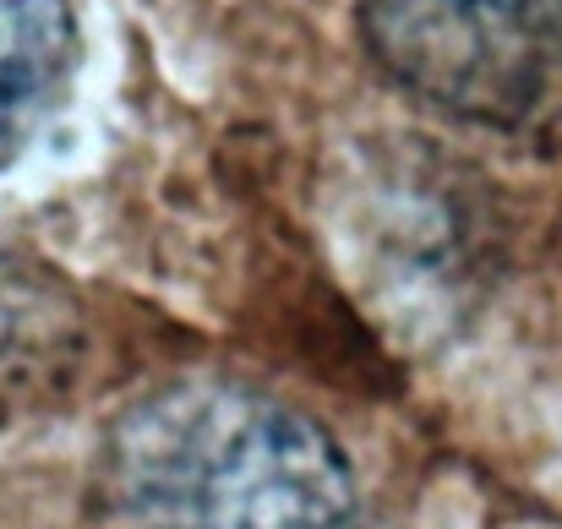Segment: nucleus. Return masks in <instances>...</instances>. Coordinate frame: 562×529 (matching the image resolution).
<instances>
[{"instance_id":"obj_1","label":"nucleus","mask_w":562,"mask_h":529,"mask_svg":"<svg viewBox=\"0 0 562 529\" xmlns=\"http://www.w3.org/2000/svg\"><path fill=\"white\" fill-rule=\"evenodd\" d=\"M104 529H350L356 481L334 437L240 382H170L104 437Z\"/></svg>"},{"instance_id":"obj_2","label":"nucleus","mask_w":562,"mask_h":529,"mask_svg":"<svg viewBox=\"0 0 562 529\" xmlns=\"http://www.w3.org/2000/svg\"><path fill=\"white\" fill-rule=\"evenodd\" d=\"M372 60L420 104L536 132L562 115V0H361Z\"/></svg>"},{"instance_id":"obj_3","label":"nucleus","mask_w":562,"mask_h":529,"mask_svg":"<svg viewBox=\"0 0 562 529\" xmlns=\"http://www.w3.org/2000/svg\"><path fill=\"white\" fill-rule=\"evenodd\" d=\"M82 365V317L66 284L0 240V415L49 404Z\"/></svg>"},{"instance_id":"obj_4","label":"nucleus","mask_w":562,"mask_h":529,"mask_svg":"<svg viewBox=\"0 0 562 529\" xmlns=\"http://www.w3.org/2000/svg\"><path fill=\"white\" fill-rule=\"evenodd\" d=\"M77 60L71 0H0V165L55 115Z\"/></svg>"}]
</instances>
